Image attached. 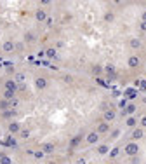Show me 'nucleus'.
I'll list each match as a JSON object with an SVG mask.
<instances>
[{"instance_id":"42","label":"nucleus","mask_w":146,"mask_h":164,"mask_svg":"<svg viewBox=\"0 0 146 164\" xmlns=\"http://www.w3.org/2000/svg\"><path fill=\"white\" fill-rule=\"evenodd\" d=\"M77 164H85V159H84V157H80L78 161H77Z\"/></svg>"},{"instance_id":"39","label":"nucleus","mask_w":146,"mask_h":164,"mask_svg":"<svg viewBox=\"0 0 146 164\" xmlns=\"http://www.w3.org/2000/svg\"><path fill=\"white\" fill-rule=\"evenodd\" d=\"M130 162H132V164H139V159H137V155H134V157L130 159Z\"/></svg>"},{"instance_id":"46","label":"nucleus","mask_w":146,"mask_h":164,"mask_svg":"<svg viewBox=\"0 0 146 164\" xmlns=\"http://www.w3.org/2000/svg\"><path fill=\"white\" fill-rule=\"evenodd\" d=\"M144 100H146V98H144Z\"/></svg>"},{"instance_id":"9","label":"nucleus","mask_w":146,"mask_h":164,"mask_svg":"<svg viewBox=\"0 0 146 164\" xmlns=\"http://www.w3.org/2000/svg\"><path fill=\"white\" fill-rule=\"evenodd\" d=\"M40 150H42L43 154H52L56 150V145L54 143H43L42 147H40Z\"/></svg>"},{"instance_id":"8","label":"nucleus","mask_w":146,"mask_h":164,"mask_svg":"<svg viewBox=\"0 0 146 164\" xmlns=\"http://www.w3.org/2000/svg\"><path fill=\"white\" fill-rule=\"evenodd\" d=\"M4 88H6V91H14V93H16V91H17V84L14 82V79H9V80H6Z\"/></svg>"},{"instance_id":"6","label":"nucleus","mask_w":146,"mask_h":164,"mask_svg":"<svg viewBox=\"0 0 146 164\" xmlns=\"http://www.w3.org/2000/svg\"><path fill=\"white\" fill-rule=\"evenodd\" d=\"M143 136H144V129H143V127H134V131L130 133L132 142H137V140H141Z\"/></svg>"},{"instance_id":"13","label":"nucleus","mask_w":146,"mask_h":164,"mask_svg":"<svg viewBox=\"0 0 146 164\" xmlns=\"http://www.w3.org/2000/svg\"><path fill=\"white\" fill-rule=\"evenodd\" d=\"M2 51H4V53H12V51H14V42H12V40H6V42L2 44Z\"/></svg>"},{"instance_id":"3","label":"nucleus","mask_w":146,"mask_h":164,"mask_svg":"<svg viewBox=\"0 0 146 164\" xmlns=\"http://www.w3.org/2000/svg\"><path fill=\"white\" fill-rule=\"evenodd\" d=\"M23 127H21V124L19 122H16V120H12V122H9V126H7V133L9 135H19V131H21Z\"/></svg>"},{"instance_id":"27","label":"nucleus","mask_w":146,"mask_h":164,"mask_svg":"<svg viewBox=\"0 0 146 164\" xmlns=\"http://www.w3.org/2000/svg\"><path fill=\"white\" fill-rule=\"evenodd\" d=\"M19 136H21L23 140H28V138H30V129H21V131H19Z\"/></svg>"},{"instance_id":"41","label":"nucleus","mask_w":146,"mask_h":164,"mask_svg":"<svg viewBox=\"0 0 146 164\" xmlns=\"http://www.w3.org/2000/svg\"><path fill=\"white\" fill-rule=\"evenodd\" d=\"M139 28H141V32H146V21H143L139 25Z\"/></svg>"},{"instance_id":"1","label":"nucleus","mask_w":146,"mask_h":164,"mask_svg":"<svg viewBox=\"0 0 146 164\" xmlns=\"http://www.w3.org/2000/svg\"><path fill=\"white\" fill-rule=\"evenodd\" d=\"M124 152L127 154V155H130V157H134V155L139 154V147H137V143H136V142H129L124 147Z\"/></svg>"},{"instance_id":"5","label":"nucleus","mask_w":146,"mask_h":164,"mask_svg":"<svg viewBox=\"0 0 146 164\" xmlns=\"http://www.w3.org/2000/svg\"><path fill=\"white\" fill-rule=\"evenodd\" d=\"M97 135H99V136H101V135H108L110 133V124L108 122H104V120H101V122H99V124H97Z\"/></svg>"},{"instance_id":"40","label":"nucleus","mask_w":146,"mask_h":164,"mask_svg":"<svg viewBox=\"0 0 146 164\" xmlns=\"http://www.w3.org/2000/svg\"><path fill=\"white\" fill-rule=\"evenodd\" d=\"M118 135H120V129H115V131H111V136H113V138H117Z\"/></svg>"},{"instance_id":"43","label":"nucleus","mask_w":146,"mask_h":164,"mask_svg":"<svg viewBox=\"0 0 146 164\" xmlns=\"http://www.w3.org/2000/svg\"><path fill=\"white\" fill-rule=\"evenodd\" d=\"M141 18H143V21H146V11H143V14H141Z\"/></svg>"},{"instance_id":"22","label":"nucleus","mask_w":146,"mask_h":164,"mask_svg":"<svg viewBox=\"0 0 146 164\" xmlns=\"http://www.w3.org/2000/svg\"><path fill=\"white\" fill-rule=\"evenodd\" d=\"M91 72L94 73V75H99V73H103V66H101V65H92Z\"/></svg>"},{"instance_id":"36","label":"nucleus","mask_w":146,"mask_h":164,"mask_svg":"<svg viewBox=\"0 0 146 164\" xmlns=\"http://www.w3.org/2000/svg\"><path fill=\"white\" fill-rule=\"evenodd\" d=\"M139 122H141V127L144 129V127H146V115H143V117H141V120H139Z\"/></svg>"},{"instance_id":"37","label":"nucleus","mask_w":146,"mask_h":164,"mask_svg":"<svg viewBox=\"0 0 146 164\" xmlns=\"http://www.w3.org/2000/svg\"><path fill=\"white\" fill-rule=\"evenodd\" d=\"M17 105H19V101H17L16 98H14V100H11V108H16Z\"/></svg>"},{"instance_id":"14","label":"nucleus","mask_w":146,"mask_h":164,"mask_svg":"<svg viewBox=\"0 0 146 164\" xmlns=\"http://www.w3.org/2000/svg\"><path fill=\"white\" fill-rule=\"evenodd\" d=\"M23 38H24V42H26V44H33V42L37 40V35H35L33 32H26Z\"/></svg>"},{"instance_id":"26","label":"nucleus","mask_w":146,"mask_h":164,"mask_svg":"<svg viewBox=\"0 0 146 164\" xmlns=\"http://www.w3.org/2000/svg\"><path fill=\"white\" fill-rule=\"evenodd\" d=\"M113 19H115L113 12H106V14H104V21L106 23H113Z\"/></svg>"},{"instance_id":"30","label":"nucleus","mask_w":146,"mask_h":164,"mask_svg":"<svg viewBox=\"0 0 146 164\" xmlns=\"http://www.w3.org/2000/svg\"><path fill=\"white\" fill-rule=\"evenodd\" d=\"M6 72L7 73H16V72H14V65H12V63H6Z\"/></svg>"},{"instance_id":"4","label":"nucleus","mask_w":146,"mask_h":164,"mask_svg":"<svg viewBox=\"0 0 146 164\" xmlns=\"http://www.w3.org/2000/svg\"><path fill=\"white\" fill-rule=\"evenodd\" d=\"M115 119H117V112H115L113 108H108V110H104L103 112V120L104 122H108L110 124V122H113Z\"/></svg>"},{"instance_id":"11","label":"nucleus","mask_w":146,"mask_h":164,"mask_svg":"<svg viewBox=\"0 0 146 164\" xmlns=\"http://www.w3.org/2000/svg\"><path fill=\"white\" fill-rule=\"evenodd\" d=\"M127 65H129L130 68H137V66L141 65V60L137 58V56H130L129 60H127Z\"/></svg>"},{"instance_id":"19","label":"nucleus","mask_w":146,"mask_h":164,"mask_svg":"<svg viewBox=\"0 0 146 164\" xmlns=\"http://www.w3.org/2000/svg\"><path fill=\"white\" fill-rule=\"evenodd\" d=\"M11 108V101H7V100H0V112H6V110Z\"/></svg>"},{"instance_id":"33","label":"nucleus","mask_w":146,"mask_h":164,"mask_svg":"<svg viewBox=\"0 0 146 164\" xmlns=\"http://www.w3.org/2000/svg\"><path fill=\"white\" fill-rule=\"evenodd\" d=\"M33 155H35V159H42L45 154H43L42 150H37V152H33Z\"/></svg>"},{"instance_id":"2","label":"nucleus","mask_w":146,"mask_h":164,"mask_svg":"<svg viewBox=\"0 0 146 164\" xmlns=\"http://www.w3.org/2000/svg\"><path fill=\"white\" fill-rule=\"evenodd\" d=\"M33 84H35V88H37L38 91H43V89H47V86H49V82H47L45 77H35Z\"/></svg>"},{"instance_id":"20","label":"nucleus","mask_w":146,"mask_h":164,"mask_svg":"<svg viewBox=\"0 0 146 164\" xmlns=\"http://www.w3.org/2000/svg\"><path fill=\"white\" fill-rule=\"evenodd\" d=\"M125 124H127L129 127H136V124H137V119H136L134 115H129V117H127V120H125Z\"/></svg>"},{"instance_id":"23","label":"nucleus","mask_w":146,"mask_h":164,"mask_svg":"<svg viewBox=\"0 0 146 164\" xmlns=\"http://www.w3.org/2000/svg\"><path fill=\"white\" fill-rule=\"evenodd\" d=\"M14 96H16L14 91H4V96H2V98L7 100V101H11V100H14Z\"/></svg>"},{"instance_id":"32","label":"nucleus","mask_w":146,"mask_h":164,"mask_svg":"<svg viewBox=\"0 0 146 164\" xmlns=\"http://www.w3.org/2000/svg\"><path fill=\"white\" fill-rule=\"evenodd\" d=\"M63 80H65V82H66V84H71V80H73V77H71V75H70V73H66V75H65V77H63Z\"/></svg>"},{"instance_id":"29","label":"nucleus","mask_w":146,"mask_h":164,"mask_svg":"<svg viewBox=\"0 0 146 164\" xmlns=\"http://www.w3.org/2000/svg\"><path fill=\"white\" fill-rule=\"evenodd\" d=\"M0 164H12V161H11V157L2 155V157H0Z\"/></svg>"},{"instance_id":"24","label":"nucleus","mask_w":146,"mask_h":164,"mask_svg":"<svg viewBox=\"0 0 146 164\" xmlns=\"http://www.w3.org/2000/svg\"><path fill=\"white\" fill-rule=\"evenodd\" d=\"M6 145L7 147H14L16 148L17 147V143H16V140H14V138L11 136V135H9V136H7V140H6Z\"/></svg>"},{"instance_id":"10","label":"nucleus","mask_w":146,"mask_h":164,"mask_svg":"<svg viewBox=\"0 0 146 164\" xmlns=\"http://www.w3.org/2000/svg\"><path fill=\"white\" fill-rule=\"evenodd\" d=\"M85 140H87V143H91V145H96V143L99 142V135H97L96 131H94V133H89Z\"/></svg>"},{"instance_id":"18","label":"nucleus","mask_w":146,"mask_h":164,"mask_svg":"<svg viewBox=\"0 0 146 164\" xmlns=\"http://www.w3.org/2000/svg\"><path fill=\"white\" fill-rule=\"evenodd\" d=\"M108 152H110V147L106 143H101V145L97 147V154H101V155H106Z\"/></svg>"},{"instance_id":"38","label":"nucleus","mask_w":146,"mask_h":164,"mask_svg":"<svg viewBox=\"0 0 146 164\" xmlns=\"http://www.w3.org/2000/svg\"><path fill=\"white\" fill-rule=\"evenodd\" d=\"M118 107H120V108H122V110H124L125 107H127V100H122V101H120V103H118Z\"/></svg>"},{"instance_id":"25","label":"nucleus","mask_w":146,"mask_h":164,"mask_svg":"<svg viewBox=\"0 0 146 164\" xmlns=\"http://www.w3.org/2000/svg\"><path fill=\"white\" fill-rule=\"evenodd\" d=\"M14 82H16V84H17V82H19V84L23 82V84H24V73H19V72L14 73Z\"/></svg>"},{"instance_id":"7","label":"nucleus","mask_w":146,"mask_h":164,"mask_svg":"<svg viewBox=\"0 0 146 164\" xmlns=\"http://www.w3.org/2000/svg\"><path fill=\"white\" fill-rule=\"evenodd\" d=\"M82 140H84V135H82V133H78V135H75V136L71 138V140H70V148H71V150L78 147V145L82 143Z\"/></svg>"},{"instance_id":"44","label":"nucleus","mask_w":146,"mask_h":164,"mask_svg":"<svg viewBox=\"0 0 146 164\" xmlns=\"http://www.w3.org/2000/svg\"><path fill=\"white\" fill-rule=\"evenodd\" d=\"M47 164H58V162H52V161H51V162H47Z\"/></svg>"},{"instance_id":"12","label":"nucleus","mask_w":146,"mask_h":164,"mask_svg":"<svg viewBox=\"0 0 146 164\" xmlns=\"http://www.w3.org/2000/svg\"><path fill=\"white\" fill-rule=\"evenodd\" d=\"M35 19H37L38 23L45 21V19H47V14H45V11H43V9H37V11H35Z\"/></svg>"},{"instance_id":"34","label":"nucleus","mask_w":146,"mask_h":164,"mask_svg":"<svg viewBox=\"0 0 146 164\" xmlns=\"http://www.w3.org/2000/svg\"><path fill=\"white\" fill-rule=\"evenodd\" d=\"M47 56H49V58H54V56H56V49H47Z\"/></svg>"},{"instance_id":"16","label":"nucleus","mask_w":146,"mask_h":164,"mask_svg":"<svg viewBox=\"0 0 146 164\" xmlns=\"http://www.w3.org/2000/svg\"><path fill=\"white\" fill-rule=\"evenodd\" d=\"M125 98H129V100H136V98H137V89L129 88L127 91H125Z\"/></svg>"},{"instance_id":"28","label":"nucleus","mask_w":146,"mask_h":164,"mask_svg":"<svg viewBox=\"0 0 146 164\" xmlns=\"http://www.w3.org/2000/svg\"><path fill=\"white\" fill-rule=\"evenodd\" d=\"M118 152H120V147H117V148H113V150H110V157H111V159H115V157H117V155H118Z\"/></svg>"},{"instance_id":"15","label":"nucleus","mask_w":146,"mask_h":164,"mask_svg":"<svg viewBox=\"0 0 146 164\" xmlns=\"http://www.w3.org/2000/svg\"><path fill=\"white\" fill-rule=\"evenodd\" d=\"M16 115H17L16 108H9V110H6V112H2V117H4V119H12V117H16Z\"/></svg>"},{"instance_id":"21","label":"nucleus","mask_w":146,"mask_h":164,"mask_svg":"<svg viewBox=\"0 0 146 164\" xmlns=\"http://www.w3.org/2000/svg\"><path fill=\"white\" fill-rule=\"evenodd\" d=\"M124 110H125V114H127V115H134V112H136V105H134V103H129Z\"/></svg>"},{"instance_id":"17","label":"nucleus","mask_w":146,"mask_h":164,"mask_svg":"<svg viewBox=\"0 0 146 164\" xmlns=\"http://www.w3.org/2000/svg\"><path fill=\"white\" fill-rule=\"evenodd\" d=\"M129 45L132 47V49H141V45L143 44H141V40L137 37H134V38H130L129 40Z\"/></svg>"},{"instance_id":"31","label":"nucleus","mask_w":146,"mask_h":164,"mask_svg":"<svg viewBox=\"0 0 146 164\" xmlns=\"http://www.w3.org/2000/svg\"><path fill=\"white\" fill-rule=\"evenodd\" d=\"M137 86H139L141 91H146V80L144 79H139V84H137Z\"/></svg>"},{"instance_id":"35","label":"nucleus","mask_w":146,"mask_h":164,"mask_svg":"<svg viewBox=\"0 0 146 164\" xmlns=\"http://www.w3.org/2000/svg\"><path fill=\"white\" fill-rule=\"evenodd\" d=\"M45 25H47V26H52V25H54V19L47 16V19H45Z\"/></svg>"},{"instance_id":"45","label":"nucleus","mask_w":146,"mask_h":164,"mask_svg":"<svg viewBox=\"0 0 146 164\" xmlns=\"http://www.w3.org/2000/svg\"><path fill=\"white\" fill-rule=\"evenodd\" d=\"M2 155H4V154H2V152H0V157H2Z\"/></svg>"}]
</instances>
